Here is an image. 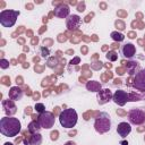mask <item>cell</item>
Here are the masks:
<instances>
[{
	"instance_id": "obj_1",
	"label": "cell",
	"mask_w": 145,
	"mask_h": 145,
	"mask_svg": "<svg viewBox=\"0 0 145 145\" xmlns=\"http://www.w3.org/2000/svg\"><path fill=\"white\" fill-rule=\"evenodd\" d=\"M20 121L14 117H3L0 120V133L7 137H14L20 131Z\"/></svg>"
},
{
	"instance_id": "obj_2",
	"label": "cell",
	"mask_w": 145,
	"mask_h": 145,
	"mask_svg": "<svg viewBox=\"0 0 145 145\" xmlns=\"http://www.w3.org/2000/svg\"><path fill=\"white\" fill-rule=\"evenodd\" d=\"M77 112L74 109H65L59 114V121L65 128H72L77 123Z\"/></svg>"
},
{
	"instance_id": "obj_3",
	"label": "cell",
	"mask_w": 145,
	"mask_h": 145,
	"mask_svg": "<svg viewBox=\"0 0 145 145\" xmlns=\"http://www.w3.org/2000/svg\"><path fill=\"white\" fill-rule=\"evenodd\" d=\"M94 128L97 133L100 134H104L106 131L110 130L111 128V120H110V116L106 112H100L95 119L94 122Z\"/></svg>"
},
{
	"instance_id": "obj_4",
	"label": "cell",
	"mask_w": 145,
	"mask_h": 145,
	"mask_svg": "<svg viewBox=\"0 0 145 145\" xmlns=\"http://www.w3.org/2000/svg\"><path fill=\"white\" fill-rule=\"evenodd\" d=\"M19 11L16 10H2L0 12V24L3 27H11L16 23Z\"/></svg>"
},
{
	"instance_id": "obj_5",
	"label": "cell",
	"mask_w": 145,
	"mask_h": 145,
	"mask_svg": "<svg viewBox=\"0 0 145 145\" xmlns=\"http://www.w3.org/2000/svg\"><path fill=\"white\" fill-rule=\"evenodd\" d=\"M37 121H39L41 128L50 129V128H52V127L54 126V114H53L52 112L44 111V112L40 113Z\"/></svg>"
},
{
	"instance_id": "obj_6",
	"label": "cell",
	"mask_w": 145,
	"mask_h": 145,
	"mask_svg": "<svg viewBox=\"0 0 145 145\" xmlns=\"http://www.w3.org/2000/svg\"><path fill=\"white\" fill-rule=\"evenodd\" d=\"M128 120L133 125H142L145 122V111L142 109H131L128 112Z\"/></svg>"
},
{
	"instance_id": "obj_7",
	"label": "cell",
	"mask_w": 145,
	"mask_h": 145,
	"mask_svg": "<svg viewBox=\"0 0 145 145\" xmlns=\"http://www.w3.org/2000/svg\"><path fill=\"white\" fill-rule=\"evenodd\" d=\"M133 86L142 92H145V69H140L138 72H136L133 82Z\"/></svg>"
},
{
	"instance_id": "obj_8",
	"label": "cell",
	"mask_w": 145,
	"mask_h": 145,
	"mask_svg": "<svg viewBox=\"0 0 145 145\" xmlns=\"http://www.w3.org/2000/svg\"><path fill=\"white\" fill-rule=\"evenodd\" d=\"M112 100L114 101V103H117L118 105H121V106H122V105L126 104L127 101H129V95H128L125 91L118 89V91H116V93L113 94Z\"/></svg>"
},
{
	"instance_id": "obj_9",
	"label": "cell",
	"mask_w": 145,
	"mask_h": 145,
	"mask_svg": "<svg viewBox=\"0 0 145 145\" xmlns=\"http://www.w3.org/2000/svg\"><path fill=\"white\" fill-rule=\"evenodd\" d=\"M80 23H82V19L79 16L77 15H70L67 20H66V24H67V27L68 29L70 31H76L79 26H80Z\"/></svg>"
},
{
	"instance_id": "obj_10",
	"label": "cell",
	"mask_w": 145,
	"mask_h": 145,
	"mask_svg": "<svg viewBox=\"0 0 145 145\" xmlns=\"http://www.w3.org/2000/svg\"><path fill=\"white\" fill-rule=\"evenodd\" d=\"M112 97H113V94L111 93V91L109 88L100 89L99 93H97V102L100 104H104V103L109 102Z\"/></svg>"
},
{
	"instance_id": "obj_11",
	"label": "cell",
	"mask_w": 145,
	"mask_h": 145,
	"mask_svg": "<svg viewBox=\"0 0 145 145\" xmlns=\"http://www.w3.org/2000/svg\"><path fill=\"white\" fill-rule=\"evenodd\" d=\"M69 7L67 5H59V7H57L53 11V14L58 17V18H66V17H69Z\"/></svg>"
},
{
	"instance_id": "obj_12",
	"label": "cell",
	"mask_w": 145,
	"mask_h": 145,
	"mask_svg": "<svg viewBox=\"0 0 145 145\" xmlns=\"http://www.w3.org/2000/svg\"><path fill=\"white\" fill-rule=\"evenodd\" d=\"M130 131H131V127L128 122H120L117 127V133L121 137H126Z\"/></svg>"
},
{
	"instance_id": "obj_13",
	"label": "cell",
	"mask_w": 145,
	"mask_h": 145,
	"mask_svg": "<svg viewBox=\"0 0 145 145\" xmlns=\"http://www.w3.org/2000/svg\"><path fill=\"white\" fill-rule=\"evenodd\" d=\"M136 53V48L134 44L131 43H127L122 46V54L126 57V58H133Z\"/></svg>"
},
{
	"instance_id": "obj_14",
	"label": "cell",
	"mask_w": 145,
	"mask_h": 145,
	"mask_svg": "<svg viewBox=\"0 0 145 145\" xmlns=\"http://www.w3.org/2000/svg\"><path fill=\"white\" fill-rule=\"evenodd\" d=\"M2 105H3L5 112L8 116H11V114H14L16 112V105L14 104L12 100H5V101H2Z\"/></svg>"
},
{
	"instance_id": "obj_15",
	"label": "cell",
	"mask_w": 145,
	"mask_h": 145,
	"mask_svg": "<svg viewBox=\"0 0 145 145\" xmlns=\"http://www.w3.org/2000/svg\"><path fill=\"white\" fill-rule=\"evenodd\" d=\"M22 96H23V91L19 87H17V86L11 87V89L9 91V97H10V100L18 101V100L22 99Z\"/></svg>"
},
{
	"instance_id": "obj_16",
	"label": "cell",
	"mask_w": 145,
	"mask_h": 145,
	"mask_svg": "<svg viewBox=\"0 0 145 145\" xmlns=\"http://www.w3.org/2000/svg\"><path fill=\"white\" fill-rule=\"evenodd\" d=\"M28 131L29 133H32V134H37L39 133V130L41 129V126H40V123H39V121H32L29 125H28Z\"/></svg>"
},
{
	"instance_id": "obj_17",
	"label": "cell",
	"mask_w": 145,
	"mask_h": 145,
	"mask_svg": "<svg viewBox=\"0 0 145 145\" xmlns=\"http://www.w3.org/2000/svg\"><path fill=\"white\" fill-rule=\"evenodd\" d=\"M41 143H42V136L37 133L32 135L31 140L28 142V145H41Z\"/></svg>"
},
{
	"instance_id": "obj_18",
	"label": "cell",
	"mask_w": 145,
	"mask_h": 145,
	"mask_svg": "<svg viewBox=\"0 0 145 145\" xmlns=\"http://www.w3.org/2000/svg\"><path fill=\"white\" fill-rule=\"evenodd\" d=\"M86 88L88 91H100L101 89V85L97 82H88L86 84Z\"/></svg>"
},
{
	"instance_id": "obj_19",
	"label": "cell",
	"mask_w": 145,
	"mask_h": 145,
	"mask_svg": "<svg viewBox=\"0 0 145 145\" xmlns=\"http://www.w3.org/2000/svg\"><path fill=\"white\" fill-rule=\"evenodd\" d=\"M111 37H112L114 41H118V42H120V41H123V39H125L123 34H121V33H118V32H112V33H111Z\"/></svg>"
},
{
	"instance_id": "obj_20",
	"label": "cell",
	"mask_w": 145,
	"mask_h": 145,
	"mask_svg": "<svg viewBox=\"0 0 145 145\" xmlns=\"http://www.w3.org/2000/svg\"><path fill=\"white\" fill-rule=\"evenodd\" d=\"M105 57H106V59L110 60V61H116L117 58H118V56H117V53H116L114 51H109Z\"/></svg>"
},
{
	"instance_id": "obj_21",
	"label": "cell",
	"mask_w": 145,
	"mask_h": 145,
	"mask_svg": "<svg viewBox=\"0 0 145 145\" xmlns=\"http://www.w3.org/2000/svg\"><path fill=\"white\" fill-rule=\"evenodd\" d=\"M44 110H45V108H44V105L42 103H36L35 104V111L36 112L42 113V112H44Z\"/></svg>"
},
{
	"instance_id": "obj_22",
	"label": "cell",
	"mask_w": 145,
	"mask_h": 145,
	"mask_svg": "<svg viewBox=\"0 0 145 145\" xmlns=\"http://www.w3.org/2000/svg\"><path fill=\"white\" fill-rule=\"evenodd\" d=\"M0 67H1L2 69L8 68V67H9V61L6 60V59H1V61H0Z\"/></svg>"
},
{
	"instance_id": "obj_23",
	"label": "cell",
	"mask_w": 145,
	"mask_h": 145,
	"mask_svg": "<svg viewBox=\"0 0 145 145\" xmlns=\"http://www.w3.org/2000/svg\"><path fill=\"white\" fill-rule=\"evenodd\" d=\"M56 65H57V59H54V58L49 59V61H48V66L49 67H54Z\"/></svg>"
},
{
	"instance_id": "obj_24",
	"label": "cell",
	"mask_w": 145,
	"mask_h": 145,
	"mask_svg": "<svg viewBox=\"0 0 145 145\" xmlns=\"http://www.w3.org/2000/svg\"><path fill=\"white\" fill-rule=\"evenodd\" d=\"M128 95H129V101H138L140 99V96L136 94H128Z\"/></svg>"
},
{
	"instance_id": "obj_25",
	"label": "cell",
	"mask_w": 145,
	"mask_h": 145,
	"mask_svg": "<svg viewBox=\"0 0 145 145\" xmlns=\"http://www.w3.org/2000/svg\"><path fill=\"white\" fill-rule=\"evenodd\" d=\"M41 53H42V57H48L49 54H50V52H49V50L48 49H45V48H41Z\"/></svg>"
},
{
	"instance_id": "obj_26",
	"label": "cell",
	"mask_w": 145,
	"mask_h": 145,
	"mask_svg": "<svg viewBox=\"0 0 145 145\" xmlns=\"http://www.w3.org/2000/svg\"><path fill=\"white\" fill-rule=\"evenodd\" d=\"M2 84H5V85H9L10 84V78L9 77H2Z\"/></svg>"
},
{
	"instance_id": "obj_27",
	"label": "cell",
	"mask_w": 145,
	"mask_h": 145,
	"mask_svg": "<svg viewBox=\"0 0 145 145\" xmlns=\"http://www.w3.org/2000/svg\"><path fill=\"white\" fill-rule=\"evenodd\" d=\"M77 10H78V11H80V12L85 10V5H84V2H82V3H79V5H78Z\"/></svg>"
},
{
	"instance_id": "obj_28",
	"label": "cell",
	"mask_w": 145,
	"mask_h": 145,
	"mask_svg": "<svg viewBox=\"0 0 145 145\" xmlns=\"http://www.w3.org/2000/svg\"><path fill=\"white\" fill-rule=\"evenodd\" d=\"M116 25H117V26H119V27H118L119 29H123V28H125V24H123L122 22H120V20L116 22Z\"/></svg>"
},
{
	"instance_id": "obj_29",
	"label": "cell",
	"mask_w": 145,
	"mask_h": 145,
	"mask_svg": "<svg viewBox=\"0 0 145 145\" xmlns=\"http://www.w3.org/2000/svg\"><path fill=\"white\" fill-rule=\"evenodd\" d=\"M51 139H53V140L58 139V131H52L51 133Z\"/></svg>"
},
{
	"instance_id": "obj_30",
	"label": "cell",
	"mask_w": 145,
	"mask_h": 145,
	"mask_svg": "<svg viewBox=\"0 0 145 145\" xmlns=\"http://www.w3.org/2000/svg\"><path fill=\"white\" fill-rule=\"evenodd\" d=\"M128 63H129V66H131L133 68H134V67H136V62H133V61H130V62H128ZM129 74H130V75L133 74V69H131V68H130V70H129Z\"/></svg>"
},
{
	"instance_id": "obj_31",
	"label": "cell",
	"mask_w": 145,
	"mask_h": 145,
	"mask_svg": "<svg viewBox=\"0 0 145 145\" xmlns=\"http://www.w3.org/2000/svg\"><path fill=\"white\" fill-rule=\"evenodd\" d=\"M78 62H79V58H78V57H76L74 60H71V61H70V63H71V65H76V63H78Z\"/></svg>"
},
{
	"instance_id": "obj_32",
	"label": "cell",
	"mask_w": 145,
	"mask_h": 145,
	"mask_svg": "<svg viewBox=\"0 0 145 145\" xmlns=\"http://www.w3.org/2000/svg\"><path fill=\"white\" fill-rule=\"evenodd\" d=\"M16 83H17V84H22V78H20V77H17V78H16Z\"/></svg>"
},
{
	"instance_id": "obj_33",
	"label": "cell",
	"mask_w": 145,
	"mask_h": 145,
	"mask_svg": "<svg viewBox=\"0 0 145 145\" xmlns=\"http://www.w3.org/2000/svg\"><path fill=\"white\" fill-rule=\"evenodd\" d=\"M92 16H93V14H89V15H88V16L86 17V19H85V22H88V20L91 19V17H92Z\"/></svg>"
},
{
	"instance_id": "obj_34",
	"label": "cell",
	"mask_w": 145,
	"mask_h": 145,
	"mask_svg": "<svg viewBox=\"0 0 145 145\" xmlns=\"http://www.w3.org/2000/svg\"><path fill=\"white\" fill-rule=\"evenodd\" d=\"M65 145H76V144H75L74 142H71V140H69V142H67V143H66Z\"/></svg>"
},
{
	"instance_id": "obj_35",
	"label": "cell",
	"mask_w": 145,
	"mask_h": 145,
	"mask_svg": "<svg viewBox=\"0 0 145 145\" xmlns=\"http://www.w3.org/2000/svg\"><path fill=\"white\" fill-rule=\"evenodd\" d=\"M129 37H130V39H134V37H135V34H134V33H129Z\"/></svg>"
},
{
	"instance_id": "obj_36",
	"label": "cell",
	"mask_w": 145,
	"mask_h": 145,
	"mask_svg": "<svg viewBox=\"0 0 145 145\" xmlns=\"http://www.w3.org/2000/svg\"><path fill=\"white\" fill-rule=\"evenodd\" d=\"M120 144H121V145H128V143H127L126 140H122V142H120Z\"/></svg>"
},
{
	"instance_id": "obj_37",
	"label": "cell",
	"mask_w": 145,
	"mask_h": 145,
	"mask_svg": "<svg viewBox=\"0 0 145 145\" xmlns=\"http://www.w3.org/2000/svg\"><path fill=\"white\" fill-rule=\"evenodd\" d=\"M32 7H33V6H32V5H26V8H29V9H31V8H32Z\"/></svg>"
},
{
	"instance_id": "obj_38",
	"label": "cell",
	"mask_w": 145,
	"mask_h": 145,
	"mask_svg": "<svg viewBox=\"0 0 145 145\" xmlns=\"http://www.w3.org/2000/svg\"><path fill=\"white\" fill-rule=\"evenodd\" d=\"M5 145H12V144H11V143H8V142H7V143H5Z\"/></svg>"
}]
</instances>
